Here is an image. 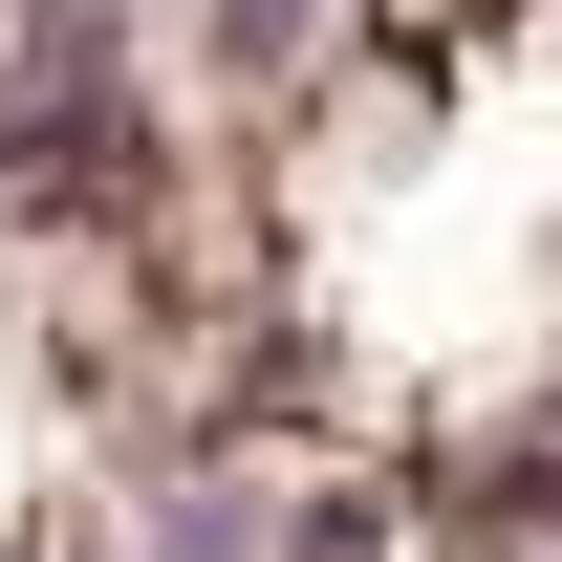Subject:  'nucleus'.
<instances>
[{"instance_id":"1","label":"nucleus","mask_w":562,"mask_h":562,"mask_svg":"<svg viewBox=\"0 0 562 562\" xmlns=\"http://www.w3.org/2000/svg\"><path fill=\"white\" fill-rule=\"evenodd\" d=\"M109 131H131V44H109V0H22V87H0V151H22V173H87Z\"/></svg>"},{"instance_id":"2","label":"nucleus","mask_w":562,"mask_h":562,"mask_svg":"<svg viewBox=\"0 0 562 562\" xmlns=\"http://www.w3.org/2000/svg\"><path fill=\"white\" fill-rule=\"evenodd\" d=\"M216 22H238V44H260V66H281V44H303V0H216Z\"/></svg>"}]
</instances>
